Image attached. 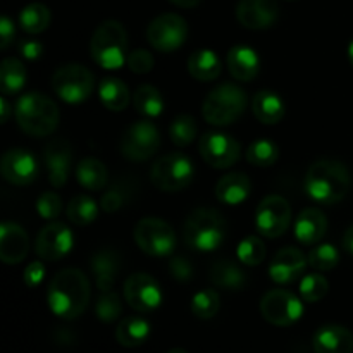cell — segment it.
Instances as JSON below:
<instances>
[{
  "label": "cell",
  "mask_w": 353,
  "mask_h": 353,
  "mask_svg": "<svg viewBox=\"0 0 353 353\" xmlns=\"http://www.w3.org/2000/svg\"><path fill=\"white\" fill-rule=\"evenodd\" d=\"M92 296V286L83 271L68 268L52 278L47 292V302L52 314L72 321L86 310Z\"/></svg>",
  "instance_id": "6da1fadb"
},
{
  "label": "cell",
  "mask_w": 353,
  "mask_h": 353,
  "mask_svg": "<svg viewBox=\"0 0 353 353\" xmlns=\"http://www.w3.org/2000/svg\"><path fill=\"white\" fill-rule=\"evenodd\" d=\"M305 193L321 205H334L347 196L352 186L347 165L333 159H319L309 168L305 176Z\"/></svg>",
  "instance_id": "7a4b0ae2"
},
{
  "label": "cell",
  "mask_w": 353,
  "mask_h": 353,
  "mask_svg": "<svg viewBox=\"0 0 353 353\" xmlns=\"http://www.w3.org/2000/svg\"><path fill=\"white\" fill-rule=\"evenodd\" d=\"M59 117L57 103L43 93H26L16 103L17 124L30 137L41 138L54 133L59 126Z\"/></svg>",
  "instance_id": "3957f363"
},
{
  "label": "cell",
  "mask_w": 353,
  "mask_h": 353,
  "mask_svg": "<svg viewBox=\"0 0 353 353\" xmlns=\"http://www.w3.org/2000/svg\"><path fill=\"white\" fill-rule=\"evenodd\" d=\"M226 219L219 210L199 207L186 217L183 226V240L193 250L212 252L221 247L226 236Z\"/></svg>",
  "instance_id": "277c9868"
},
{
  "label": "cell",
  "mask_w": 353,
  "mask_h": 353,
  "mask_svg": "<svg viewBox=\"0 0 353 353\" xmlns=\"http://www.w3.org/2000/svg\"><path fill=\"white\" fill-rule=\"evenodd\" d=\"M93 62L103 69H119L128 59V34L123 24L107 19L95 28L90 41Z\"/></svg>",
  "instance_id": "5b68a950"
},
{
  "label": "cell",
  "mask_w": 353,
  "mask_h": 353,
  "mask_svg": "<svg viewBox=\"0 0 353 353\" xmlns=\"http://www.w3.org/2000/svg\"><path fill=\"white\" fill-rule=\"evenodd\" d=\"M247 93L234 83H221L210 90L202 105V116L212 126H230L243 116Z\"/></svg>",
  "instance_id": "8992f818"
},
{
  "label": "cell",
  "mask_w": 353,
  "mask_h": 353,
  "mask_svg": "<svg viewBox=\"0 0 353 353\" xmlns=\"http://www.w3.org/2000/svg\"><path fill=\"white\" fill-rule=\"evenodd\" d=\"M195 176V165L181 152H171L164 157L157 159L150 169V179L154 186L161 192H181Z\"/></svg>",
  "instance_id": "52a82bcc"
},
{
  "label": "cell",
  "mask_w": 353,
  "mask_h": 353,
  "mask_svg": "<svg viewBox=\"0 0 353 353\" xmlns=\"http://www.w3.org/2000/svg\"><path fill=\"white\" fill-rule=\"evenodd\" d=\"M134 243L150 257H169L176 248L174 230L171 224L159 217H143L137 223L133 231Z\"/></svg>",
  "instance_id": "ba28073f"
},
{
  "label": "cell",
  "mask_w": 353,
  "mask_h": 353,
  "mask_svg": "<svg viewBox=\"0 0 353 353\" xmlns=\"http://www.w3.org/2000/svg\"><path fill=\"white\" fill-rule=\"evenodd\" d=\"M52 88L65 103H81L88 99L95 88V76L81 64H64L55 71Z\"/></svg>",
  "instance_id": "9c48e42d"
},
{
  "label": "cell",
  "mask_w": 353,
  "mask_h": 353,
  "mask_svg": "<svg viewBox=\"0 0 353 353\" xmlns=\"http://www.w3.org/2000/svg\"><path fill=\"white\" fill-rule=\"evenodd\" d=\"M188 38V24L179 14L165 12L155 17L147 28V40L157 52L171 54L183 47Z\"/></svg>",
  "instance_id": "30bf717a"
},
{
  "label": "cell",
  "mask_w": 353,
  "mask_h": 353,
  "mask_svg": "<svg viewBox=\"0 0 353 353\" xmlns=\"http://www.w3.org/2000/svg\"><path fill=\"white\" fill-rule=\"evenodd\" d=\"M262 317L272 326L286 327L299 323L303 316V303L288 290H271L261 300Z\"/></svg>",
  "instance_id": "8fae6325"
},
{
  "label": "cell",
  "mask_w": 353,
  "mask_h": 353,
  "mask_svg": "<svg viewBox=\"0 0 353 353\" xmlns=\"http://www.w3.org/2000/svg\"><path fill=\"white\" fill-rule=\"evenodd\" d=\"M161 148V133L150 121H137L131 124L121 140V152L133 162L148 161Z\"/></svg>",
  "instance_id": "7c38bea8"
},
{
  "label": "cell",
  "mask_w": 353,
  "mask_h": 353,
  "mask_svg": "<svg viewBox=\"0 0 353 353\" xmlns=\"http://www.w3.org/2000/svg\"><path fill=\"white\" fill-rule=\"evenodd\" d=\"M292 224V207L281 195H269L259 203L255 228L265 238H279Z\"/></svg>",
  "instance_id": "4fadbf2b"
},
{
  "label": "cell",
  "mask_w": 353,
  "mask_h": 353,
  "mask_svg": "<svg viewBox=\"0 0 353 353\" xmlns=\"http://www.w3.org/2000/svg\"><path fill=\"white\" fill-rule=\"evenodd\" d=\"M199 150L203 161L214 169H228L238 162L241 155L240 141L228 133L209 131L199 141Z\"/></svg>",
  "instance_id": "5bb4252c"
},
{
  "label": "cell",
  "mask_w": 353,
  "mask_h": 353,
  "mask_svg": "<svg viewBox=\"0 0 353 353\" xmlns=\"http://www.w3.org/2000/svg\"><path fill=\"white\" fill-rule=\"evenodd\" d=\"M124 300L137 312H154L162 303V290L147 272H133L124 283Z\"/></svg>",
  "instance_id": "9a60e30c"
},
{
  "label": "cell",
  "mask_w": 353,
  "mask_h": 353,
  "mask_svg": "<svg viewBox=\"0 0 353 353\" xmlns=\"http://www.w3.org/2000/svg\"><path fill=\"white\" fill-rule=\"evenodd\" d=\"M72 243H74V238H72L71 230L61 221H52L38 233L34 252L41 261H61L71 252Z\"/></svg>",
  "instance_id": "2e32d148"
},
{
  "label": "cell",
  "mask_w": 353,
  "mask_h": 353,
  "mask_svg": "<svg viewBox=\"0 0 353 353\" xmlns=\"http://www.w3.org/2000/svg\"><path fill=\"white\" fill-rule=\"evenodd\" d=\"M0 171L6 181L16 186H26L37 179L38 162L37 157L26 148H10L3 154L0 162Z\"/></svg>",
  "instance_id": "e0dca14e"
},
{
  "label": "cell",
  "mask_w": 353,
  "mask_h": 353,
  "mask_svg": "<svg viewBox=\"0 0 353 353\" xmlns=\"http://www.w3.org/2000/svg\"><path fill=\"white\" fill-rule=\"evenodd\" d=\"M43 162L50 185L54 188H62L68 183L69 172H71V145L64 138H55V140L48 141L43 150Z\"/></svg>",
  "instance_id": "ac0fdd59"
},
{
  "label": "cell",
  "mask_w": 353,
  "mask_h": 353,
  "mask_svg": "<svg viewBox=\"0 0 353 353\" xmlns=\"http://www.w3.org/2000/svg\"><path fill=\"white\" fill-rule=\"evenodd\" d=\"M236 17L248 30H268L278 19V3L276 0H240Z\"/></svg>",
  "instance_id": "d6986e66"
},
{
  "label": "cell",
  "mask_w": 353,
  "mask_h": 353,
  "mask_svg": "<svg viewBox=\"0 0 353 353\" xmlns=\"http://www.w3.org/2000/svg\"><path fill=\"white\" fill-rule=\"evenodd\" d=\"M309 261L295 247L281 248L269 265V276L278 285H290L303 274Z\"/></svg>",
  "instance_id": "ffe728a7"
},
{
  "label": "cell",
  "mask_w": 353,
  "mask_h": 353,
  "mask_svg": "<svg viewBox=\"0 0 353 353\" xmlns=\"http://www.w3.org/2000/svg\"><path fill=\"white\" fill-rule=\"evenodd\" d=\"M30 252V236L23 226L6 221L0 226V259L3 264H19Z\"/></svg>",
  "instance_id": "44dd1931"
},
{
  "label": "cell",
  "mask_w": 353,
  "mask_h": 353,
  "mask_svg": "<svg viewBox=\"0 0 353 353\" xmlns=\"http://www.w3.org/2000/svg\"><path fill=\"white\" fill-rule=\"evenodd\" d=\"M316 353H353V334L340 324L321 326L312 336Z\"/></svg>",
  "instance_id": "7402d4cb"
},
{
  "label": "cell",
  "mask_w": 353,
  "mask_h": 353,
  "mask_svg": "<svg viewBox=\"0 0 353 353\" xmlns=\"http://www.w3.org/2000/svg\"><path fill=\"white\" fill-rule=\"evenodd\" d=\"M119 254L112 248H102L97 254H93L92 261H90V271L95 279L97 288L102 293L112 290L117 274H119Z\"/></svg>",
  "instance_id": "603a6c76"
},
{
  "label": "cell",
  "mask_w": 353,
  "mask_h": 353,
  "mask_svg": "<svg viewBox=\"0 0 353 353\" xmlns=\"http://www.w3.org/2000/svg\"><path fill=\"white\" fill-rule=\"evenodd\" d=\"M228 69L238 81H252L261 71V57L257 52L247 45H236L228 52Z\"/></svg>",
  "instance_id": "cb8c5ba5"
},
{
  "label": "cell",
  "mask_w": 353,
  "mask_h": 353,
  "mask_svg": "<svg viewBox=\"0 0 353 353\" xmlns=\"http://www.w3.org/2000/svg\"><path fill=\"white\" fill-rule=\"evenodd\" d=\"M327 231V219L323 210L316 207L303 209L295 223V236L302 245H316Z\"/></svg>",
  "instance_id": "d4e9b609"
},
{
  "label": "cell",
  "mask_w": 353,
  "mask_h": 353,
  "mask_svg": "<svg viewBox=\"0 0 353 353\" xmlns=\"http://www.w3.org/2000/svg\"><path fill=\"white\" fill-rule=\"evenodd\" d=\"M252 181L243 172H230L216 185V199L226 205H240L250 196Z\"/></svg>",
  "instance_id": "484cf974"
},
{
  "label": "cell",
  "mask_w": 353,
  "mask_h": 353,
  "mask_svg": "<svg viewBox=\"0 0 353 353\" xmlns=\"http://www.w3.org/2000/svg\"><path fill=\"white\" fill-rule=\"evenodd\" d=\"M210 281L216 288L228 290V292H238L247 283L243 269L231 259H219L210 268Z\"/></svg>",
  "instance_id": "4316f807"
},
{
  "label": "cell",
  "mask_w": 353,
  "mask_h": 353,
  "mask_svg": "<svg viewBox=\"0 0 353 353\" xmlns=\"http://www.w3.org/2000/svg\"><path fill=\"white\" fill-rule=\"evenodd\" d=\"M252 112L262 124L271 126V124H278L285 117L286 107L278 93L262 90V92L255 93L254 100H252Z\"/></svg>",
  "instance_id": "83f0119b"
},
{
  "label": "cell",
  "mask_w": 353,
  "mask_h": 353,
  "mask_svg": "<svg viewBox=\"0 0 353 353\" xmlns=\"http://www.w3.org/2000/svg\"><path fill=\"white\" fill-rule=\"evenodd\" d=\"M152 326L147 319L140 316L124 317L116 327L117 343L126 348H137L148 340Z\"/></svg>",
  "instance_id": "f1b7e54d"
},
{
  "label": "cell",
  "mask_w": 353,
  "mask_h": 353,
  "mask_svg": "<svg viewBox=\"0 0 353 353\" xmlns=\"http://www.w3.org/2000/svg\"><path fill=\"white\" fill-rule=\"evenodd\" d=\"M188 71L199 81H214L223 71V64L214 50L199 48L188 57Z\"/></svg>",
  "instance_id": "f546056e"
},
{
  "label": "cell",
  "mask_w": 353,
  "mask_h": 353,
  "mask_svg": "<svg viewBox=\"0 0 353 353\" xmlns=\"http://www.w3.org/2000/svg\"><path fill=\"white\" fill-rule=\"evenodd\" d=\"M76 178L83 188L90 190V192H99V190L105 188L107 181H109V174H107V168L103 165L102 161L95 157L83 159L76 168Z\"/></svg>",
  "instance_id": "4dcf8cb0"
},
{
  "label": "cell",
  "mask_w": 353,
  "mask_h": 353,
  "mask_svg": "<svg viewBox=\"0 0 353 353\" xmlns=\"http://www.w3.org/2000/svg\"><path fill=\"white\" fill-rule=\"evenodd\" d=\"M99 97L103 107L114 112L126 109L131 100L130 90L119 78H103L99 85Z\"/></svg>",
  "instance_id": "1f68e13d"
},
{
  "label": "cell",
  "mask_w": 353,
  "mask_h": 353,
  "mask_svg": "<svg viewBox=\"0 0 353 353\" xmlns=\"http://www.w3.org/2000/svg\"><path fill=\"white\" fill-rule=\"evenodd\" d=\"M26 85V68L16 57H7L0 65V90L3 95L19 93Z\"/></svg>",
  "instance_id": "d6a6232c"
},
{
  "label": "cell",
  "mask_w": 353,
  "mask_h": 353,
  "mask_svg": "<svg viewBox=\"0 0 353 353\" xmlns=\"http://www.w3.org/2000/svg\"><path fill=\"white\" fill-rule=\"evenodd\" d=\"M133 105L141 116L154 119V117L161 116L162 110H164V99L155 86L141 85L133 93Z\"/></svg>",
  "instance_id": "836d02e7"
},
{
  "label": "cell",
  "mask_w": 353,
  "mask_h": 353,
  "mask_svg": "<svg viewBox=\"0 0 353 353\" xmlns=\"http://www.w3.org/2000/svg\"><path fill=\"white\" fill-rule=\"evenodd\" d=\"M50 10L43 3H30L19 14V24L26 33L38 34L45 31L50 24Z\"/></svg>",
  "instance_id": "e575fe53"
},
{
  "label": "cell",
  "mask_w": 353,
  "mask_h": 353,
  "mask_svg": "<svg viewBox=\"0 0 353 353\" xmlns=\"http://www.w3.org/2000/svg\"><path fill=\"white\" fill-rule=\"evenodd\" d=\"M68 219L76 226H86L99 217V205L95 200L88 195H78L69 202Z\"/></svg>",
  "instance_id": "d590c367"
},
{
  "label": "cell",
  "mask_w": 353,
  "mask_h": 353,
  "mask_svg": "<svg viewBox=\"0 0 353 353\" xmlns=\"http://www.w3.org/2000/svg\"><path fill=\"white\" fill-rule=\"evenodd\" d=\"M245 157H247L248 164L255 165V168H269L278 161L279 148L271 140H257L248 147Z\"/></svg>",
  "instance_id": "8d00e7d4"
},
{
  "label": "cell",
  "mask_w": 353,
  "mask_h": 353,
  "mask_svg": "<svg viewBox=\"0 0 353 353\" xmlns=\"http://www.w3.org/2000/svg\"><path fill=\"white\" fill-rule=\"evenodd\" d=\"M221 309V299L219 293L216 290H200L199 293H195L192 299V312L193 316L199 317V319H212Z\"/></svg>",
  "instance_id": "74e56055"
},
{
  "label": "cell",
  "mask_w": 353,
  "mask_h": 353,
  "mask_svg": "<svg viewBox=\"0 0 353 353\" xmlns=\"http://www.w3.org/2000/svg\"><path fill=\"white\" fill-rule=\"evenodd\" d=\"M196 137V123L195 117L188 116V114H181L176 117L169 126V138L176 147H188Z\"/></svg>",
  "instance_id": "f35d334b"
},
{
  "label": "cell",
  "mask_w": 353,
  "mask_h": 353,
  "mask_svg": "<svg viewBox=\"0 0 353 353\" xmlns=\"http://www.w3.org/2000/svg\"><path fill=\"white\" fill-rule=\"evenodd\" d=\"M307 261H309V265L314 271H331L340 262V252L334 245L321 243L310 250Z\"/></svg>",
  "instance_id": "ab89813d"
},
{
  "label": "cell",
  "mask_w": 353,
  "mask_h": 353,
  "mask_svg": "<svg viewBox=\"0 0 353 353\" xmlns=\"http://www.w3.org/2000/svg\"><path fill=\"white\" fill-rule=\"evenodd\" d=\"M300 296H302L303 302L316 303L319 300H323L327 295V290H330V283L324 278L323 274H312L303 276L302 281H300Z\"/></svg>",
  "instance_id": "60d3db41"
},
{
  "label": "cell",
  "mask_w": 353,
  "mask_h": 353,
  "mask_svg": "<svg viewBox=\"0 0 353 353\" xmlns=\"http://www.w3.org/2000/svg\"><path fill=\"white\" fill-rule=\"evenodd\" d=\"M236 257L240 259L241 264L255 268V265H259L264 262L265 245L262 243L261 238H257V236L243 238L236 248Z\"/></svg>",
  "instance_id": "b9f144b4"
},
{
  "label": "cell",
  "mask_w": 353,
  "mask_h": 353,
  "mask_svg": "<svg viewBox=\"0 0 353 353\" xmlns=\"http://www.w3.org/2000/svg\"><path fill=\"white\" fill-rule=\"evenodd\" d=\"M121 314H123V302H121L119 295L114 293L112 290L110 292H103L95 303V316L102 323L110 324L119 319Z\"/></svg>",
  "instance_id": "7bdbcfd3"
},
{
  "label": "cell",
  "mask_w": 353,
  "mask_h": 353,
  "mask_svg": "<svg viewBox=\"0 0 353 353\" xmlns=\"http://www.w3.org/2000/svg\"><path fill=\"white\" fill-rule=\"evenodd\" d=\"M62 210V200L55 192H45L37 200V212L41 219L54 221Z\"/></svg>",
  "instance_id": "ee69618b"
},
{
  "label": "cell",
  "mask_w": 353,
  "mask_h": 353,
  "mask_svg": "<svg viewBox=\"0 0 353 353\" xmlns=\"http://www.w3.org/2000/svg\"><path fill=\"white\" fill-rule=\"evenodd\" d=\"M126 64L134 74H147L154 68V57L147 48H137L128 54Z\"/></svg>",
  "instance_id": "f6af8a7d"
},
{
  "label": "cell",
  "mask_w": 353,
  "mask_h": 353,
  "mask_svg": "<svg viewBox=\"0 0 353 353\" xmlns=\"http://www.w3.org/2000/svg\"><path fill=\"white\" fill-rule=\"evenodd\" d=\"M169 272L176 281L186 283L195 276V268L186 257H172L169 261Z\"/></svg>",
  "instance_id": "bcb514c9"
},
{
  "label": "cell",
  "mask_w": 353,
  "mask_h": 353,
  "mask_svg": "<svg viewBox=\"0 0 353 353\" xmlns=\"http://www.w3.org/2000/svg\"><path fill=\"white\" fill-rule=\"evenodd\" d=\"M126 195H128V190L123 188V186H114L112 190L103 193L102 200H100V205L105 212H116L119 210L121 207L124 205L126 202Z\"/></svg>",
  "instance_id": "7dc6e473"
},
{
  "label": "cell",
  "mask_w": 353,
  "mask_h": 353,
  "mask_svg": "<svg viewBox=\"0 0 353 353\" xmlns=\"http://www.w3.org/2000/svg\"><path fill=\"white\" fill-rule=\"evenodd\" d=\"M45 278V265L41 264V261L31 262L30 265L24 271V283H26L30 288H37Z\"/></svg>",
  "instance_id": "c3c4849f"
},
{
  "label": "cell",
  "mask_w": 353,
  "mask_h": 353,
  "mask_svg": "<svg viewBox=\"0 0 353 353\" xmlns=\"http://www.w3.org/2000/svg\"><path fill=\"white\" fill-rule=\"evenodd\" d=\"M14 37H16V28H14V23L7 16H3L0 19V47L7 48L14 41Z\"/></svg>",
  "instance_id": "681fc988"
},
{
  "label": "cell",
  "mask_w": 353,
  "mask_h": 353,
  "mask_svg": "<svg viewBox=\"0 0 353 353\" xmlns=\"http://www.w3.org/2000/svg\"><path fill=\"white\" fill-rule=\"evenodd\" d=\"M19 52L28 61H37L43 54V45L34 40H24L19 43Z\"/></svg>",
  "instance_id": "f907efd6"
},
{
  "label": "cell",
  "mask_w": 353,
  "mask_h": 353,
  "mask_svg": "<svg viewBox=\"0 0 353 353\" xmlns=\"http://www.w3.org/2000/svg\"><path fill=\"white\" fill-rule=\"evenodd\" d=\"M343 247H345V250H347L348 254H350L352 257H353V226L348 228L347 233H345Z\"/></svg>",
  "instance_id": "816d5d0a"
},
{
  "label": "cell",
  "mask_w": 353,
  "mask_h": 353,
  "mask_svg": "<svg viewBox=\"0 0 353 353\" xmlns=\"http://www.w3.org/2000/svg\"><path fill=\"white\" fill-rule=\"evenodd\" d=\"M0 112H2V123L6 124L9 121V114H10V103L7 102L6 95L0 99Z\"/></svg>",
  "instance_id": "f5cc1de1"
},
{
  "label": "cell",
  "mask_w": 353,
  "mask_h": 353,
  "mask_svg": "<svg viewBox=\"0 0 353 353\" xmlns=\"http://www.w3.org/2000/svg\"><path fill=\"white\" fill-rule=\"evenodd\" d=\"M169 2L174 3V6L178 7H183V9H192V7L199 6L202 0H169Z\"/></svg>",
  "instance_id": "db71d44e"
},
{
  "label": "cell",
  "mask_w": 353,
  "mask_h": 353,
  "mask_svg": "<svg viewBox=\"0 0 353 353\" xmlns=\"http://www.w3.org/2000/svg\"><path fill=\"white\" fill-rule=\"evenodd\" d=\"M348 61H350V64L353 68V40L350 41V45H348Z\"/></svg>",
  "instance_id": "11a10c76"
},
{
  "label": "cell",
  "mask_w": 353,
  "mask_h": 353,
  "mask_svg": "<svg viewBox=\"0 0 353 353\" xmlns=\"http://www.w3.org/2000/svg\"><path fill=\"white\" fill-rule=\"evenodd\" d=\"M168 353H188V352L183 350V348H172V350H169Z\"/></svg>",
  "instance_id": "9f6ffc18"
}]
</instances>
